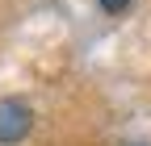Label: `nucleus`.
<instances>
[{"label":"nucleus","mask_w":151,"mask_h":146,"mask_svg":"<svg viewBox=\"0 0 151 146\" xmlns=\"http://www.w3.org/2000/svg\"><path fill=\"white\" fill-rule=\"evenodd\" d=\"M29 125H34V113H29V104L25 100H0V142H21L29 134Z\"/></svg>","instance_id":"f257e3e1"},{"label":"nucleus","mask_w":151,"mask_h":146,"mask_svg":"<svg viewBox=\"0 0 151 146\" xmlns=\"http://www.w3.org/2000/svg\"><path fill=\"white\" fill-rule=\"evenodd\" d=\"M126 4H130V0H101V9H105V13H122Z\"/></svg>","instance_id":"f03ea898"}]
</instances>
